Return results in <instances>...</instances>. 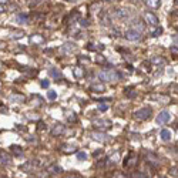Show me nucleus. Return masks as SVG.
Listing matches in <instances>:
<instances>
[{
	"mask_svg": "<svg viewBox=\"0 0 178 178\" xmlns=\"http://www.w3.org/2000/svg\"><path fill=\"white\" fill-rule=\"evenodd\" d=\"M170 174H171L172 177H177L178 178V167H172V168L170 170Z\"/></svg>",
	"mask_w": 178,
	"mask_h": 178,
	"instance_id": "obj_34",
	"label": "nucleus"
},
{
	"mask_svg": "<svg viewBox=\"0 0 178 178\" xmlns=\"http://www.w3.org/2000/svg\"><path fill=\"white\" fill-rule=\"evenodd\" d=\"M98 77L101 78L103 81H118L121 78V74L117 70H113V68H108V70H104L98 74Z\"/></svg>",
	"mask_w": 178,
	"mask_h": 178,
	"instance_id": "obj_1",
	"label": "nucleus"
},
{
	"mask_svg": "<svg viewBox=\"0 0 178 178\" xmlns=\"http://www.w3.org/2000/svg\"><path fill=\"white\" fill-rule=\"evenodd\" d=\"M131 178H150V175L143 172V171H135L131 174Z\"/></svg>",
	"mask_w": 178,
	"mask_h": 178,
	"instance_id": "obj_24",
	"label": "nucleus"
},
{
	"mask_svg": "<svg viewBox=\"0 0 178 178\" xmlns=\"http://www.w3.org/2000/svg\"><path fill=\"white\" fill-rule=\"evenodd\" d=\"M43 128H44V124L40 123V124H39V130H43Z\"/></svg>",
	"mask_w": 178,
	"mask_h": 178,
	"instance_id": "obj_48",
	"label": "nucleus"
},
{
	"mask_svg": "<svg viewBox=\"0 0 178 178\" xmlns=\"http://www.w3.org/2000/svg\"><path fill=\"white\" fill-rule=\"evenodd\" d=\"M78 23H80V24L83 26V27H89V26H90V22L87 20V19H83V20H78Z\"/></svg>",
	"mask_w": 178,
	"mask_h": 178,
	"instance_id": "obj_36",
	"label": "nucleus"
},
{
	"mask_svg": "<svg viewBox=\"0 0 178 178\" xmlns=\"http://www.w3.org/2000/svg\"><path fill=\"white\" fill-rule=\"evenodd\" d=\"M74 50H76V46L73 43H64L58 49V51L62 53V54H68V53H73Z\"/></svg>",
	"mask_w": 178,
	"mask_h": 178,
	"instance_id": "obj_8",
	"label": "nucleus"
},
{
	"mask_svg": "<svg viewBox=\"0 0 178 178\" xmlns=\"http://www.w3.org/2000/svg\"><path fill=\"white\" fill-rule=\"evenodd\" d=\"M148 98L153 100V101L160 103V104H170V103H171V98L167 94H151Z\"/></svg>",
	"mask_w": 178,
	"mask_h": 178,
	"instance_id": "obj_4",
	"label": "nucleus"
},
{
	"mask_svg": "<svg viewBox=\"0 0 178 178\" xmlns=\"http://www.w3.org/2000/svg\"><path fill=\"white\" fill-rule=\"evenodd\" d=\"M47 97H49L50 100H56V98H57V93L56 91H49L47 93Z\"/></svg>",
	"mask_w": 178,
	"mask_h": 178,
	"instance_id": "obj_35",
	"label": "nucleus"
},
{
	"mask_svg": "<svg viewBox=\"0 0 178 178\" xmlns=\"http://www.w3.org/2000/svg\"><path fill=\"white\" fill-rule=\"evenodd\" d=\"M101 12H103V10H101ZM100 19H101V22L104 23V26H108V24H110V19H108V14H107L105 12H103L101 14H100Z\"/></svg>",
	"mask_w": 178,
	"mask_h": 178,
	"instance_id": "obj_29",
	"label": "nucleus"
},
{
	"mask_svg": "<svg viewBox=\"0 0 178 178\" xmlns=\"http://www.w3.org/2000/svg\"><path fill=\"white\" fill-rule=\"evenodd\" d=\"M144 17H145V22H147L150 26H153V27H154V26H158V19H157V16L154 14V13L147 12Z\"/></svg>",
	"mask_w": 178,
	"mask_h": 178,
	"instance_id": "obj_6",
	"label": "nucleus"
},
{
	"mask_svg": "<svg viewBox=\"0 0 178 178\" xmlns=\"http://www.w3.org/2000/svg\"><path fill=\"white\" fill-rule=\"evenodd\" d=\"M160 137L163 138L164 141H170V140H171V131H168V130H161Z\"/></svg>",
	"mask_w": 178,
	"mask_h": 178,
	"instance_id": "obj_20",
	"label": "nucleus"
},
{
	"mask_svg": "<svg viewBox=\"0 0 178 178\" xmlns=\"http://www.w3.org/2000/svg\"><path fill=\"white\" fill-rule=\"evenodd\" d=\"M9 100L12 103H22V101H24V97H23V95H20V94H12L9 97Z\"/></svg>",
	"mask_w": 178,
	"mask_h": 178,
	"instance_id": "obj_19",
	"label": "nucleus"
},
{
	"mask_svg": "<svg viewBox=\"0 0 178 178\" xmlns=\"http://www.w3.org/2000/svg\"><path fill=\"white\" fill-rule=\"evenodd\" d=\"M66 148H67V150H63V151H64V153H68V154L76 151V148H74V147H66Z\"/></svg>",
	"mask_w": 178,
	"mask_h": 178,
	"instance_id": "obj_42",
	"label": "nucleus"
},
{
	"mask_svg": "<svg viewBox=\"0 0 178 178\" xmlns=\"http://www.w3.org/2000/svg\"><path fill=\"white\" fill-rule=\"evenodd\" d=\"M36 165V163L34 161H29V163H26L24 165H22V170H24L26 172H30L31 171V167Z\"/></svg>",
	"mask_w": 178,
	"mask_h": 178,
	"instance_id": "obj_28",
	"label": "nucleus"
},
{
	"mask_svg": "<svg viewBox=\"0 0 178 178\" xmlns=\"http://www.w3.org/2000/svg\"><path fill=\"white\" fill-rule=\"evenodd\" d=\"M50 74H51L53 77H62V74L58 73L57 70H54V68H53V70H50Z\"/></svg>",
	"mask_w": 178,
	"mask_h": 178,
	"instance_id": "obj_40",
	"label": "nucleus"
},
{
	"mask_svg": "<svg viewBox=\"0 0 178 178\" xmlns=\"http://www.w3.org/2000/svg\"><path fill=\"white\" fill-rule=\"evenodd\" d=\"M170 118H171V116H170L168 111H161L158 116H157V123L158 124H165L170 121Z\"/></svg>",
	"mask_w": 178,
	"mask_h": 178,
	"instance_id": "obj_7",
	"label": "nucleus"
},
{
	"mask_svg": "<svg viewBox=\"0 0 178 178\" xmlns=\"http://www.w3.org/2000/svg\"><path fill=\"white\" fill-rule=\"evenodd\" d=\"M78 62L87 64V63H90V60H89V58H86V56H80V57H78Z\"/></svg>",
	"mask_w": 178,
	"mask_h": 178,
	"instance_id": "obj_37",
	"label": "nucleus"
},
{
	"mask_svg": "<svg viewBox=\"0 0 178 178\" xmlns=\"http://www.w3.org/2000/svg\"><path fill=\"white\" fill-rule=\"evenodd\" d=\"M177 3H178V0H177Z\"/></svg>",
	"mask_w": 178,
	"mask_h": 178,
	"instance_id": "obj_53",
	"label": "nucleus"
},
{
	"mask_svg": "<svg viewBox=\"0 0 178 178\" xmlns=\"http://www.w3.org/2000/svg\"><path fill=\"white\" fill-rule=\"evenodd\" d=\"M87 49H89V50H93V51H95V50H104V46H101V44L89 43V44H87Z\"/></svg>",
	"mask_w": 178,
	"mask_h": 178,
	"instance_id": "obj_27",
	"label": "nucleus"
},
{
	"mask_svg": "<svg viewBox=\"0 0 178 178\" xmlns=\"http://www.w3.org/2000/svg\"><path fill=\"white\" fill-rule=\"evenodd\" d=\"M95 62H97V63H104L105 60H104V57H101V56H97V58H95Z\"/></svg>",
	"mask_w": 178,
	"mask_h": 178,
	"instance_id": "obj_45",
	"label": "nucleus"
},
{
	"mask_svg": "<svg viewBox=\"0 0 178 178\" xmlns=\"http://www.w3.org/2000/svg\"><path fill=\"white\" fill-rule=\"evenodd\" d=\"M116 16L118 19H126V17H128V13H127L126 9H118V10H116Z\"/></svg>",
	"mask_w": 178,
	"mask_h": 178,
	"instance_id": "obj_22",
	"label": "nucleus"
},
{
	"mask_svg": "<svg viewBox=\"0 0 178 178\" xmlns=\"http://www.w3.org/2000/svg\"><path fill=\"white\" fill-rule=\"evenodd\" d=\"M64 130H66V127L63 126V124L58 123L51 128V135L53 137H58V135H62L63 132H64Z\"/></svg>",
	"mask_w": 178,
	"mask_h": 178,
	"instance_id": "obj_10",
	"label": "nucleus"
},
{
	"mask_svg": "<svg viewBox=\"0 0 178 178\" xmlns=\"http://www.w3.org/2000/svg\"><path fill=\"white\" fill-rule=\"evenodd\" d=\"M145 3L151 7V9H158L161 6V0H145Z\"/></svg>",
	"mask_w": 178,
	"mask_h": 178,
	"instance_id": "obj_17",
	"label": "nucleus"
},
{
	"mask_svg": "<svg viewBox=\"0 0 178 178\" xmlns=\"http://www.w3.org/2000/svg\"><path fill=\"white\" fill-rule=\"evenodd\" d=\"M104 2H113V0H104Z\"/></svg>",
	"mask_w": 178,
	"mask_h": 178,
	"instance_id": "obj_50",
	"label": "nucleus"
},
{
	"mask_svg": "<svg viewBox=\"0 0 178 178\" xmlns=\"http://www.w3.org/2000/svg\"><path fill=\"white\" fill-rule=\"evenodd\" d=\"M67 2H76V0H67Z\"/></svg>",
	"mask_w": 178,
	"mask_h": 178,
	"instance_id": "obj_49",
	"label": "nucleus"
},
{
	"mask_svg": "<svg viewBox=\"0 0 178 178\" xmlns=\"http://www.w3.org/2000/svg\"><path fill=\"white\" fill-rule=\"evenodd\" d=\"M158 178H165V177H163V175H161V177H158Z\"/></svg>",
	"mask_w": 178,
	"mask_h": 178,
	"instance_id": "obj_51",
	"label": "nucleus"
},
{
	"mask_svg": "<svg viewBox=\"0 0 178 178\" xmlns=\"http://www.w3.org/2000/svg\"><path fill=\"white\" fill-rule=\"evenodd\" d=\"M98 110H100V111H107L108 110L107 104H103V103H100V104H98Z\"/></svg>",
	"mask_w": 178,
	"mask_h": 178,
	"instance_id": "obj_39",
	"label": "nucleus"
},
{
	"mask_svg": "<svg viewBox=\"0 0 178 178\" xmlns=\"http://www.w3.org/2000/svg\"><path fill=\"white\" fill-rule=\"evenodd\" d=\"M50 86V81L49 80H43L41 81V87H44V89H46V87H49Z\"/></svg>",
	"mask_w": 178,
	"mask_h": 178,
	"instance_id": "obj_43",
	"label": "nucleus"
},
{
	"mask_svg": "<svg viewBox=\"0 0 178 178\" xmlns=\"http://www.w3.org/2000/svg\"><path fill=\"white\" fill-rule=\"evenodd\" d=\"M10 151H12V154L14 157H23V148L19 147V145H10Z\"/></svg>",
	"mask_w": 178,
	"mask_h": 178,
	"instance_id": "obj_13",
	"label": "nucleus"
},
{
	"mask_svg": "<svg viewBox=\"0 0 178 178\" xmlns=\"http://www.w3.org/2000/svg\"><path fill=\"white\" fill-rule=\"evenodd\" d=\"M77 160H80V161L87 160V154L84 153V151H78V153H77Z\"/></svg>",
	"mask_w": 178,
	"mask_h": 178,
	"instance_id": "obj_33",
	"label": "nucleus"
},
{
	"mask_svg": "<svg viewBox=\"0 0 178 178\" xmlns=\"http://www.w3.org/2000/svg\"><path fill=\"white\" fill-rule=\"evenodd\" d=\"M90 91H93V93H104L105 91V87H104V84H91L90 86Z\"/></svg>",
	"mask_w": 178,
	"mask_h": 178,
	"instance_id": "obj_14",
	"label": "nucleus"
},
{
	"mask_svg": "<svg viewBox=\"0 0 178 178\" xmlns=\"http://www.w3.org/2000/svg\"><path fill=\"white\" fill-rule=\"evenodd\" d=\"M132 24H134V27H135V30H138V31H143L145 29V24L140 20V19H137V20H134L132 22Z\"/></svg>",
	"mask_w": 178,
	"mask_h": 178,
	"instance_id": "obj_18",
	"label": "nucleus"
},
{
	"mask_svg": "<svg viewBox=\"0 0 178 178\" xmlns=\"http://www.w3.org/2000/svg\"><path fill=\"white\" fill-rule=\"evenodd\" d=\"M66 178H83V177H81L80 174H77V172H71V174H68Z\"/></svg>",
	"mask_w": 178,
	"mask_h": 178,
	"instance_id": "obj_38",
	"label": "nucleus"
},
{
	"mask_svg": "<svg viewBox=\"0 0 178 178\" xmlns=\"http://www.w3.org/2000/svg\"><path fill=\"white\" fill-rule=\"evenodd\" d=\"M73 73H74V76H76V78H83L84 77V70L81 67H76L73 70Z\"/></svg>",
	"mask_w": 178,
	"mask_h": 178,
	"instance_id": "obj_23",
	"label": "nucleus"
},
{
	"mask_svg": "<svg viewBox=\"0 0 178 178\" xmlns=\"http://www.w3.org/2000/svg\"><path fill=\"white\" fill-rule=\"evenodd\" d=\"M10 160H12V157H10L6 151L0 150V165H7V164L10 163Z\"/></svg>",
	"mask_w": 178,
	"mask_h": 178,
	"instance_id": "obj_11",
	"label": "nucleus"
},
{
	"mask_svg": "<svg viewBox=\"0 0 178 178\" xmlns=\"http://www.w3.org/2000/svg\"><path fill=\"white\" fill-rule=\"evenodd\" d=\"M161 33H163V29H161L160 26H154V29H151V36L153 37L160 36Z\"/></svg>",
	"mask_w": 178,
	"mask_h": 178,
	"instance_id": "obj_25",
	"label": "nucleus"
},
{
	"mask_svg": "<svg viewBox=\"0 0 178 178\" xmlns=\"http://www.w3.org/2000/svg\"><path fill=\"white\" fill-rule=\"evenodd\" d=\"M78 20H80V12H78V10H73L66 22H67V24H74V23L78 22Z\"/></svg>",
	"mask_w": 178,
	"mask_h": 178,
	"instance_id": "obj_9",
	"label": "nucleus"
},
{
	"mask_svg": "<svg viewBox=\"0 0 178 178\" xmlns=\"http://www.w3.org/2000/svg\"><path fill=\"white\" fill-rule=\"evenodd\" d=\"M171 54L178 56V47H177V46H172V47H171Z\"/></svg>",
	"mask_w": 178,
	"mask_h": 178,
	"instance_id": "obj_41",
	"label": "nucleus"
},
{
	"mask_svg": "<svg viewBox=\"0 0 178 178\" xmlns=\"http://www.w3.org/2000/svg\"><path fill=\"white\" fill-rule=\"evenodd\" d=\"M151 63L153 64H158V66H164L165 64V60L163 57H153L151 58Z\"/></svg>",
	"mask_w": 178,
	"mask_h": 178,
	"instance_id": "obj_26",
	"label": "nucleus"
},
{
	"mask_svg": "<svg viewBox=\"0 0 178 178\" xmlns=\"http://www.w3.org/2000/svg\"><path fill=\"white\" fill-rule=\"evenodd\" d=\"M124 93H126V95L130 98H134L135 95H137V91H134V89H126Z\"/></svg>",
	"mask_w": 178,
	"mask_h": 178,
	"instance_id": "obj_30",
	"label": "nucleus"
},
{
	"mask_svg": "<svg viewBox=\"0 0 178 178\" xmlns=\"http://www.w3.org/2000/svg\"><path fill=\"white\" fill-rule=\"evenodd\" d=\"M17 22L19 23H29V14L27 13H20V14H17Z\"/></svg>",
	"mask_w": 178,
	"mask_h": 178,
	"instance_id": "obj_21",
	"label": "nucleus"
},
{
	"mask_svg": "<svg viewBox=\"0 0 178 178\" xmlns=\"http://www.w3.org/2000/svg\"><path fill=\"white\" fill-rule=\"evenodd\" d=\"M30 41L34 44H43L44 43V37L41 36V34H33V36L30 37Z\"/></svg>",
	"mask_w": 178,
	"mask_h": 178,
	"instance_id": "obj_15",
	"label": "nucleus"
},
{
	"mask_svg": "<svg viewBox=\"0 0 178 178\" xmlns=\"http://www.w3.org/2000/svg\"><path fill=\"white\" fill-rule=\"evenodd\" d=\"M6 12V9H4V6L3 4H0V14H2V13H4Z\"/></svg>",
	"mask_w": 178,
	"mask_h": 178,
	"instance_id": "obj_46",
	"label": "nucleus"
},
{
	"mask_svg": "<svg viewBox=\"0 0 178 178\" xmlns=\"http://www.w3.org/2000/svg\"><path fill=\"white\" fill-rule=\"evenodd\" d=\"M49 171L51 172V174H60V172H62V168L58 165H51V167H49Z\"/></svg>",
	"mask_w": 178,
	"mask_h": 178,
	"instance_id": "obj_31",
	"label": "nucleus"
},
{
	"mask_svg": "<svg viewBox=\"0 0 178 178\" xmlns=\"http://www.w3.org/2000/svg\"><path fill=\"white\" fill-rule=\"evenodd\" d=\"M155 160H157V158L153 155V154H148V155H147V163H151V164H154V165H157L158 161H155Z\"/></svg>",
	"mask_w": 178,
	"mask_h": 178,
	"instance_id": "obj_32",
	"label": "nucleus"
},
{
	"mask_svg": "<svg viewBox=\"0 0 178 178\" xmlns=\"http://www.w3.org/2000/svg\"><path fill=\"white\" fill-rule=\"evenodd\" d=\"M3 2H6V0H3Z\"/></svg>",
	"mask_w": 178,
	"mask_h": 178,
	"instance_id": "obj_52",
	"label": "nucleus"
},
{
	"mask_svg": "<svg viewBox=\"0 0 178 178\" xmlns=\"http://www.w3.org/2000/svg\"><path fill=\"white\" fill-rule=\"evenodd\" d=\"M135 163H137V160H135V155H134V153H130L128 158H127V160L124 161V167H132Z\"/></svg>",
	"mask_w": 178,
	"mask_h": 178,
	"instance_id": "obj_16",
	"label": "nucleus"
},
{
	"mask_svg": "<svg viewBox=\"0 0 178 178\" xmlns=\"http://www.w3.org/2000/svg\"><path fill=\"white\" fill-rule=\"evenodd\" d=\"M113 178H126V175H124V174H121V172H116Z\"/></svg>",
	"mask_w": 178,
	"mask_h": 178,
	"instance_id": "obj_44",
	"label": "nucleus"
},
{
	"mask_svg": "<svg viewBox=\"0 0 178 178\" xmlns=\"http://www.w3.org/2000/svg\"><path fill=\"white\" fill-rule=\"evenodd\" d=\"M151 113H153V110H151L150 107H143V108L135 111L134 117H135V120H138V121H144V120H148V118H150Z\"/></svg>",
	"mask_w": 178,
	"mask_h": 178,
	"instance_id": "obj_2",
	"label": "nucleus"
},
{
	"mask_svg": "<svg viewBox=\"0 0 178 178\" xmlns=\"http://www.w3.org/2000/svg\"><path fill=\"white\" fill-rule=\"evenodd\" d=\"M91 137L93 138H94V140H95V141H107V140H108V135L107 134H104V132H91Z\"/></svg>",
	"mask_w": 178,
	"mask_h": 178,
	"instance_id": "obj_12",
	"label": "nucleus"
},
{
	"mask_svg": "<svg viewBox=\"0 0 178 178\" xmlns=\"http://www.w3.org/2000/svg\"><path fill=\"white\" fill-rule=\"evenodd\" d=\"M93 127L95 130H108L111 127V121L110 120H94L93 121Z\"/></svg>",
	"mask_w": 178,
	"mask_h": 178,
	"instance_id": "obj_5",
	"label": "nucleus"
},
{
	"mask_svg": "<svg viewBox=\"0 0 178 178\" xmlns=\"http://www.w3.org/2000/svg\"><path fill=\"white\" fill-rule=\"evenodd\" d=\"M101 153H103V150H98V151H95V153L93 154V155H94V157H97V155H100V154H101Z\"/></svg>",
	"mask_w": 178,
	"mask_h": 178,
	"instance_id": "obj_47",
	"label": "nucleus"
},
{
	"mask_svg": "<svg viewBox=\"0 0 178 178\" xmlns=\"http://www.w3.org/2000/svg\"><path fill=\"white\" fill-rule=\"evenodd\" d=\"M124 37H126L128 41H138L141 39V31L135 30V29H130L124 33Z\"/></svg>",
	"mask_w": 178,
	"mask_h": 178,
	"instance_id": "obj_3",
	"label": "nucleus"
}]
</instances>
